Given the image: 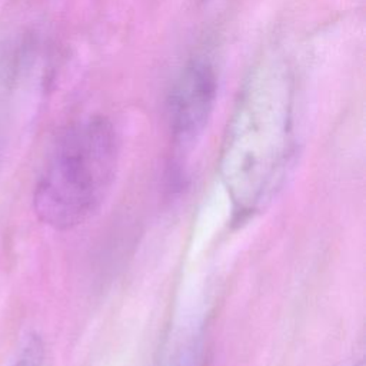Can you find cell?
I'll return each mask as SVG.
<instances>
[{"instance_id":"cell-1","label":"cell","mask_w":366,"mask_h":366,"mask_svg":"<svg viewBox=\"0 0 366 366\" xmlns=\"http://www.w3.org/2000/svg\"><path fill=\"white\" fill-rule=\"evenodd\" d=\"M117 139L103 117L69 129L51 152L34 189L37 217L57 230L84 223L103 204L117 169Z\"/></svg>"},{"instance_id":"cell-2","label":"cell","mask_w":366,"mask_h":366,"mask_svg":"<svg viewBox=\"0 0 366 366\" xmlns=\"http://www.w3.org/2000/svg\"><path fill=\"white\" fill-rule=\"evenodd\" d=\"M267 99L239 110L220 156L222 180L240 213L254 212L269 202L290 157L289 110Z\"/></svg>"},{"instance_id":"cell-3","label":"cell","mask_w":366,"mask_h":366,"mask_svg":"<svg viewBox=\"0 0 366 366\" xmlns=\"http://www.w3.org/2000/svg\"><path fill=\"white\" fill-rule=\"evenodd\" d=\"M216 94L217 81L210 63L194 60L180 71L167 99L169 123L180 143H189L203 132Z\"/></svg>"},{"instance_id":"cell-4","label":"cell","mask_w":366,"mask_h":366,"mask_svg":"<svg viewBox=\"0 0 366 366\" xmlns=\"http://www.w3.org/2000/svg\"><path fill=\"white\" fill-rule=\"evenodd\" d=\"M44 347L39 336H30L13 366H43Z\"/></svg>"}]
</instances>
